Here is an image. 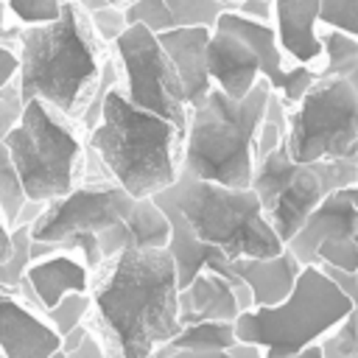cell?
Returning <instances> with one entry per match:
<instances>
[{
    "instance_id": "3",
    "label": "cell",
    "mask_w": 358,
    "mask_h": 358,
    "mask_svg": "<svg viewBox=\"0 0 358 358\" xmlns=\"http://www.w3.org/2000/svg\"><path fill=\"white\" fill-rule=\"evenodd\" d=\"M101 171L134 199H151L179 173L182 131L137 106H131L117 81L106 87L98 103V120L84 140Z\"/></svg>"
},
{
    "instance_id": "9",
    "label": "cell",
    "mask_w": 358,
    "mask_h": 358,
    "mask_svg": "<svg viewBox=\"0 0 358 358\" xmlns=\"http://www.w3.org/2000/svg\"><path fill=\"white\" fill-rule=\"evenodd\" d=\"M352 310L355 299L341 294L319 266H302L282 302L241 310L232 327L235 338L260 347L263 358H288L316 344Z\"/></svg>"
},
{
    "instance_id": "36",
    "label": "cell",
    "mask_w": 358,
    "mask_h": 358,
    "mask_svg": "<svg viewBox=\"0 0 358 358\" xmlns=\"http://www.w3.org/2000/svg\"><path fill=\"white\" fill-rule=\"evenodd\" d=\"M101 3H103V6H120V8H123L129 0H101Z\"/></svg>"
},
{
    "instance_id": "6",
    "label": "cell",
    "mask_w": 358,
    "mask_h": 358,
    "mask_svg": "<svg viewBox=\"0 0 358 358\" xmlns=\"http://www.w3.org/2000/svg\"><path fill=\"white\" fill-rule=\"evenodd\" d=\"M207 73L213 87H218L232 101L243 98L257 78H266L285 106H294L319 78V70L294 67L285 62L277 48L271 22L249 20L232 8H224L210 28Z\"/></svg>"
},
{
    "instance_id": "13",
    "label": "cell",
    "mask_w": 358,
    "mask_h": 358,
    "mask_svg": "<svg viewBox=\"0 0 358 358\" xmlns=\"http://www.w3.org/2000/svg\"><path fill=\"white\" fill-rule=\"evenodd\" d=\"M327 241H358V182L327 193L285 241L299 266L316 263V249Z\"/></svg>"
},
{
    "instance_id": "34",
    "label": "cell",
    "mask_w": 358,
    "mask_h": 358,
    "mask_svg": "<svg viewBox=\"0 0 358 358\" xmlns=\"http://www.w3.org/2000/svg\"><path fill=\"white\" fill-rule=\"evenodd\" d=\"M8 255H11V229L6 227V221L0 215V263L8 260Z\"/></svg>"
},
{
    "instance_id": "17",
    "label": "cell",
    "mask_w": 358,
    "mask_h": 358,
    "mask_svg": "<svg viewBox=\"0 0 358 358\" xmlns=\"http://www.w3.org/2000/svg\"><path fill=\"white\" fill-rule=\"evenodd\" d=\"M159 48L165 50V56L171 59L179 84H182V95H185V106H196L207 90L213 87L210 73H207V39H210V28L201 25H190V28H168L154 34Z\"/></svg>"
},
{
    "instance_id": "1",
    "label": "cell",
    "mask_w": 358,
    "mask_h": 358,
    "mask_svg": "<svg viewBox=\"0 0 358 358\" xmlns=\"http://www.w3.org/2000/svg\"><path fill=\"white\" fill-rule=\"evenodd\" d=\"M90 310L109 358H151L179 333L176 271L165 246H134L103 260Z\"/></svg>"
},
{
    "instance_id": "7",
    "label": "cell",
    "mask_w": 358,
    "mask_h": 358,
    "mask_svg": "<svg viewBox=\"0 0 358 358\" xmlns=\"http://www.w3.org/2000/svg\"><path fill=\"white\" fill-rule=\"evenodd\" d=\"M14 176L28 204H50L78 185L84 137L76 120L59 115L39 98L20 103V115L3 134Z\"/></svg>"
},
{
    "instance_id": "12",
    "label": "cell",
    "mask_w": 358,
    "mask_h": 358,
    "mask_svg": "<svg viewBox=\"0 0 358 358\" xmlns=\"http://www.w3.org/2000/svg\"><path fill=\"white\" fill-rule=\"evenodd\" d=\"M112 56L117 64L120 95L131 106L173 123L185 134L187 106L182 84L157 36L145 25L131 22L112 39Z\"/></svg>"
},
{
    "instance_id": "33",
    "label": "cell",
    "mask_w": 358,
    "mask_h": 358,
    "mask_svg": "<svg viewBox=\"0 0 358 358\" xmlns=\"http://www.w3.org/2000/svg\"><path fill=\"white\" fill-rule=\"evenodd\" d=\"M232 11L257 20V22H271V0H241Z\"/></svg>"
},
{
    "instance_id": "23",
    "label": "cell",
    "mask_w": 358,
    "mask_h": 358,
    "mask_svg": "<svg viewBox=\"0 0 358 358\" xmlns=\"http://www.w3.org/2000/svg\"><path fill=\"white\" fill-rule=\"evenodd\" d=\"M165 8L173 28H190V25L213 28L215 17L224 11L218 0H165Z\"/></svg>"
},
{
    "instance_id": "22",
    "label": "cell",
    "mask_w": 358,
    "mask_h": 358,
    "mask_svg": "<svg viewBox=\"0 0 358 358\" xmlns=\"http://www.w3.org/2000/svg\"><path fill=\"white\" fill-rule=\"evenodd\" d=\"M322 42V67L319 78H355L358 76V36H350L336 28H319Z\"/></svg>"
},
{
    "instance_id": "30",
    "label": "cell",
    "mask_w": 358,
    "mask_h": 358,
    "mask_svg": "<svg viewBox=\"0 0 358 358\" xmlns=\"http://www.w3.org/2000/svg\"><path fill=\"white\" fill-rule=\"evenodd\" d=\"M67 358H109V352L103 350V344H101V338L95 336V330L87 324V333L81 336V341L70 350V352H64Z\"/></svg>"
},
{
    "instance_id": "4",
    "label": "cell",
    "mask_w": 358,
    "mask_h": 358,
    "mask_svg": "<svg viewBox=\"0 0 358 358\" xmlns=\"http://www.w3.org/2000/svg\"><path fill=\"white\" fill-rule=\"evenodd\" d=\"M268 95L271 87L266 78H257L238 101L227 98L218 87H210L196 106H187L179 168L224 187H249Z\"/></svg>"
},
{
    "instance_id": "21",
    "label": "cell",
    "mask_w": 358,
    "mask_h": 358,
    "mask_svg": "<svg viewBox=\"0 0 358 358\" xmlns=\"http://www.w3.org/2000/svg\"><path fill=\"white\" fill-rule=\"evenodd\" d=\"M232 344H238L232 322H190L182 324L179 333L162 347H157L154 355H165L173 350H229Z\"/></svg>"
},
{
    "instance_id": "32",
    "label": "cell",
    "mask_w": 358,
    "mask_h": 358,
    "mask_svg": "<svg viewBox=\"0 0 358 358\" xmlns=\"http://www.w3.org/2000/svg\"><path fill=\"white\" fill-rule=\"evenodd\" d=\"M319 268L324 271V277H327L341 294H347L350 299H355V291H358V271H341V268L322 266V263H319Z\"/></svg>"
},
{
    "instance_id": "8",
    "label": "cell",
    "mask_w": 358,
    "mask_h": 358,
    "mask_svg": "<svg viewBox=\"0 0 358 358\" xmlns=\"http://www.w3.org/2000/svg\"><path fill=\"white\" fill-rule=\"evenodd\" d=\"M154 196L171 201L187 221L190 232L199 241L218 246L229 260L271 257L282 252V241L263 218L252 187H224L179 168L176 179Z\"/></svg>"
},
{
    "instance_id": "19",
    "label": "cell",
    "mask_w": 358,
    "mask_h": 358,
    "mask_svg": "<svg viewBox=\"0 0 358 358\" xmlns=\"http://www.w3.org/2000/svg\"><path fill=\"white\" fill-rule=\"evenodd\" d=\"M179 324L190 322H235L241 313L235 288L215 271H199L176 294Z\"/></svg>"
},
{
    "instance_id": "37",
    "label": "cell",
    "mask_w": 358,
    "mask_h": 358,
    "mask_svg": "<svg viewBox=\"0 0 358 358\" xmlns=\"http://www.w3.org/2000/svg\"><path fill=\"white\" fill-rule=\"evenodd\" d=\"M218 3H221V6H224V8H235V6H238V3H241V0H218Z\"/></svg>"
},
{
    "instance_id": "31",
    "label": "cell",
    "mask_w": 358,
    "mask_h": 358,
    "mask_svg": "<svg viewBox=\"0 0 358 358\" xmlns=\"http://www.w3.org/2000/svg\"><path fill=\"white\" fill-rule=\"evenodd\" d=\"M17 67H20V59H17L14 42H0V90H6L8 84H14Z\"/></svg>"
},
{
    "instance_id": "38",
    "label": "cell",
    "mask_w": 358,
    "mask_h": 358,
    "mask_svg": "<svg viewBox=\"0 0 358 358\" xmlns=\"http://www.w3.org/2000/svg\"><path fill=\"white\" fill-rule=\"evenodd\" d=\"M48 358H67V355H64V350H53Z\"/></svg>"
},
{
    "instance_id": "20",
    "label": "cell",
    "mask_w": 358,
    "mask_h": 358,
    "mask_svg": "<svg viewBox=\"0 0 358 358\" xmlns=\"http://www.w3.org/2000/svg\"><path fill=\"white\" fill-rule=\"evenodd\" d=\"M17 115H20V98H17L14 84H8L6 90H0V215H3L8 229L17 224V215H20L22 204H25L20 182H17L11 159H8V151L3 145V134L11 129Z\"/></svg>"
},
{
    "instance_id": "28",
    "label": "cell",
    "mask_w": 358,
    "mask_h": 358,
    "mask_svg": "<svg viewBox=\"0 0 358 358\" xmlns=\"http://www.w3.org/2000/svg\"><path fill=\"white\" fill-rule=\"evenodd\" d=\"M95 36L103 42V45H112V39L126 28V20H123V8L120 6H101L95 11L87 14Z\"/></svg>"
},
{
    "instance_id": "35",
    "label": "cell",
    "mask_w": 358,
    "mask_h": 358,
    "mask_svg": "<svg viewBox=\"0 0 358 358\" xmlns=\"http://www.w3.org/2000/svg\"><path fill=\"white\" fill-rule=\"evenodd\" d=\"M288 358H322V352H319V344H308L305 350H299V352H294Z\"/></svg>"
},
{
    "instance_id": "5",
    "label": "cell",
    "mask_w": 358,
    "mask_h": 358,
    "mask_svg": "<svg viewBox=\"0 0 358 358\" xmlns=\"http://www.w3.org/2000/svg\"><path fill=\"white\" fill-rule=\"evenodd\" d=\"M70 232H90L103 260L134 246H165L168 221L151 199H134L115 182L76 185L42 207L31 221L34 243H59Z\"/></svg>"
},
{
    "instance_id": "14",
    "label": "cell",
    "mask_w": 358,
    "mask_h": 358,
    "mask_svg": "<svg viewBox=\"0 0 358 358\" xmlns=\"http://www.w3.org/2000/svg\"><path fill=\"white\" fill-rule=\"evenodd\" d=\"M92 280L78 252H53L25 266L20 294L31 308L45 313L67 294H90Z\"/></svg>"
},
{
    "instance_id": "25",
    "label": "cell",
    "mask_w": 358,
    "mask_h": 358,
    "mask_svg": "<svg viewBox=\"0 0 358 358\" xmlns=\"http://www.w3.org/2000/svg\"><path fill=\"white\" fill-rule=\"evenodd\" d=\"M322 358H358V336H355V310L347 313L333 330H327L319 341Z\"/></svg>"
},
{
    "instance_id": "11",
    "label": "cell",
    "mask_w": 358,
    "mask_h": 358,
    "mask_svg": "<svg viewBox=\"0 0 358 358\" xmlns=\"http://www.w3.org/2000/svg\"><path fill=\"white\" fill-rule=\"evenodd\" d=\"M285 145L296 162L358 159V81L316 78L285 112Z\"/></svg>"
},
{
    "instance_id": "10",
    "label": "cell",
    "mask_w": 358,
    "mask_h": 358,
    "mask_svg": "<svg viewBox=\"0 0 358 358\" xmlns=\"http://www.w3.org/2000/svg\"><path fill=\"white\" fill-rule=\"evenodd\" d=\"M352 182H358V159L296 162L291 159L282 134L274 148L255 154L249 187L260 201L263 218L285 246V241L302 227L308 213L327 193Z\"/></svg>"
},
{
    "instance_id": "18",
    "label": "cell",
    "mask_w": 358,
    "mask_h": 358,
    "mask_svg": "<svg viewBox=\"0 0 358 358\" xmlns=\"http://www.w3.org/2000/svg\"><path fill=\"white\" fill-rule=\"evenodd\" d=\"M229 268L249 288L252 308H268L288 296L302 266L282 246V252L271 257H235L229 260Z\"/></svg>"
},
{
    "instance_id": "27",
    "label": "cell",
    "mask_w": 358,
    "mask_h": 358,
    "mask_svg": "<svg viewBox=\"0 0 358 358\" xmlns=\"http://www.w3.org/2000/svg\"><path fill=\"white\" fill-rule=\"evenodd\" d=\"M64 0H3L6 14L17 20V25H45L53 22L62 11Z\"/></svg>"
},
{
    "instance_id": "2",
    "label": "cell",
    "mask_w": 358,
    "mask_h": 358,
    "mask_svg": "<svg viewBox=\"0 0 358 358\" xmlns=\"http://www.w3.org/2000/svg\"><path fill=\"white\" fill-rule=\"evenodd\" d=\"M14 50L20 59L14 78L20 103L39 98L78 123L106 64L103 42L95 36L87 11L76 0H64L53 22L20 25Z\"/></svg>"
},
{
    "instance_id": "24",
    "label": "cell",
    "mask_w": 358,
    "mask_h": 358,
    "mask_svg": "<svg viewBox=\"0 0 358 358\" xmlns=\"http://www.w3.org/2000/svg\"><path fill=\"white\" fill-rule=\"evenodd\" d=\"M42 316L48 319V324L62 338L64 333H70L73 327H78V324L87 322V316H90V294H67L53 308H48Z\"/></svg>"
},
{
    "instance_id": "26",
    "label": "cell",
    "mask_w": 358,
    "mask_h": 358,
    "mask_svg": "<svg viewBox=\"0 0 358 358\" xmlns=\"http://www.w3.org/2000/svg\"><path fill=\"white\" fill-rule=\"evenodd\" d=\"M319 28H336L350 36H358V0H316Z\"/></svg>"
},
{
    "instance_id": "15",
    "label": "cell",
    "mask_w": 358,
    "mask_h": 358,
    "mask_svg": "<svg viewBox=\"0 0 358 358\" xmlns=\"http://www.w3.org/2000/svg\"><path fill=\"white\" fill-rule=\"evenodd\" d=\"M62 338L48 319L22 296L0 285V355L3 358H48Z\"/></svg>"
},
{
    "instance_id": "16",
    "label": "cell",
    "mask_w": 358,
    "mask_h": 358,
    "mask_svg": "<svg viewBox=\"0 0 358 358\" xmlns=\"http://www.w3.org/2000/svg\"><path fill=\"white\" fill-rule=\"evenodd\" d=\"M316 0H271V31L280 53L294 67H313L322 62Z\"/></svg>"
},
{
    "instance_id": "39",
    "label": "cell",
    "mask_w": 358,
    "mask_h": 358,
    "mask_svg": "<svg viewBox=\"0 0 358 358\" xmlns=\"http://www.w3.org/2000/svg\"><path fill=\"white\" fill-rule=\"evenodd\" d=\"M0 358H3V355H0Z\"/></svg>"
},
{
    "instance_id": "29",
    "label": "cell",
    "mask_w": 358,
    "mask_h": 358,
    "mask_svg": "<svg viewBox=\"0 0 358 358\" xmlns=\"http://www.w3.org/2000/svg\"><path fill=\"white\" fill-rule=\"evenodd\" d=\"M154 358H263V355H260V347L238 341L229 350H173Z\"/></svg>"
}]
</instances>
